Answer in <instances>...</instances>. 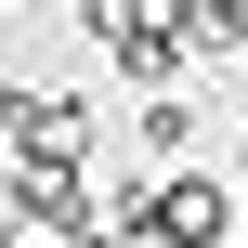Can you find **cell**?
<instances>
[{
  "instance_id": "cell-1",
  "label": "cell",
  "mask_w": 248,
  "mask_h": 248,
  "mask_svg": "<svg viewBox=\"0 0 248 248\" xmlns=\"http://www.w3.org/2000/svg\"><path fill=\"white\" fill-rule=\"evenodd\" d=\"M0 131L26 144V170H65L78 157V105L65 92H0Z\"/></svg>"
},
{
  "instance_id": "cell-2",
  "label": "cell",
  "mask_w": 248,
  "mask_h": 248,
  "mask_svg": "<svg viewBox=\"0 0 248 248\" xmlns=\"http://www.w3.org/2000/svg\"><path fill=\"white\" fill-rule=\"evenodd\" d=\"M170 248H222V222H235V196L209 183V170H183V183H157V209H144Z\"/></svg>"
},
{
  "instance_id": "cell-3",
  "label": "cell",
  "mask_w": 248,
  "mask_h": 248,
  "mask_svg": "<svg viewBox=\"0 0 248 248\" xmlns=\"http://www.w3.org/2000/svg\"><path fill=\"white\" fill-rule=\"evenodd\" d=\"M118 65H131V78H144V92H157V78H170V65H183V39H170V26H131V52H118Z\"/></svg>"
},
{
  "instance_id": "cell-4",
  "label": "cell",
  "mask_w": 248,
  "mask_h": 248,
  "mask_svg": "<svg viewBox=\"0 0 248 248\" xmlns=\"http://www.w3.org/2000/svg\"><path fill=\"white\" fill-rule=\"evenodd\" d=\"M13 222H26V183H13V170H0V235H13Z\"/></svg>"
}]
</instances>
